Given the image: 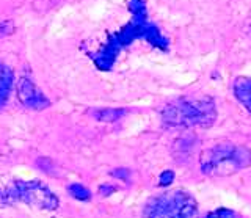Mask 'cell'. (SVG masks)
<instances>
[{
	"instance_id": "cell-16",
	"label": "cell",
	"mask_w": 251,
	"mask_h": 218,
	"mask_svg": "<svg viewBox=\"0 0 251 218\" xmlns=\"http://www.w3.org/2000/svg\"><path fill=\"white\" fill-rule=\"evenodd\" d=\"M36 165H38L39 170L44 171V173H47V174H53V171H55V163L50 159H46V157L38 159Z\"/></svg>"
},
{
	"instance_id": "cell-13",
	"label": "cell",
	"mask_w": 251,
	"mask_h": 218,
	"mask_svg": "<svg viewBox=\"0 0 251 218\" xmlns=\"http://www.w3.org/2000/svg\"><path fill=\"white\" fill-rule=\"evenodd\" d=\"M176 179V174L173 170H163L160 176H159V187H162V189H168V187L173 185V182H175Z\"/></svg>"
},
{
	"instance_id": "cell-3",
	"label": "cell",
	"mask_w": 251,
	"mask_h": 218,
	"mask_svg": "<svg viewBox=\"0 0 251 218\" xmlns=\"http://www.w3.org/2000/svg\"><path fill=\"white\" fill-rule=\"evenodd\" d=\"M251 165V149L245 146L223 142L202 151L200 157V168L204 176L220 174L227 176L232 171Z\"/></svg>"
},
{
	"instance_id": "cell-1",
	"label": "cell",
	"mask_w": 251,
	"mask_h": 218,
	"mask_svg": "<svg viewBox=\"0 0 251 218\" xmlns=\"http://www.w3.org/2000/svg\"><path fill=\"white\" fill-rule=\"evenodd\" d=\"M129 5L133 13V21L110 40V43L107 44V48L104 50H100L96 55H93L94 63H96V66L102 69V71L112 69L118 52L123 48H126V46H129L133 40H137V38H145V40H148L154 48H159L162 50L168 49L167 38L162 36V33L159 32V28L155 25L148 22L146 6L143 0H129Z\"/></svg>"
},
{
	"instance_id": "cell-4",
	"label": "cell",
	"mask_w": 251,
	"mask_h": 218,
	"mask_svg": "<svg viewBox=\"0 0 251 218\" xmlns=\"http://www.w3.org/2000/svg\"><path fill=\"white\" fill-rule=\"evenodd\" d=\"M143 218H200V209L190 192L184 189L167 190L149 199Z\"/></svg>"
},
{
	"instance_id": "cell-8",
	"label": "cell",
	"mask_w": 251,
	"mask_h": 218,
	"mask_svg": "<svg viewBox=\"0 0 251 218\" xmlns=\"http://www.w3.org/2000/svg\"><path fill=\"white\" fill-rule=\"evenodd\" d=\"M14 88V74L5 63L0 61V107H3Z\"/></svg>"
},
{
	"instance_id": "cell-6",
	"label": "cell",
	"mask_w": 251,
	"mask_h": 218,
	"mask_svg": "<svg viewBox=\"0 0 251 218\" xmlns=\"http://www.w3.org/2000/svg\"><path fill=\"white\" fill-rule=\"evenodd\" d=\"M16 95L19 102L30 110H44L50 105V100L44 96V93L27 77H19L16 83Z\"/></svg>"
},
{
	"instance_id": "cell-12",
	"label": "cell",
	"mask_w": 251,
	"mask_h": 218,
	"mask_svg": "<svg viewBox=\"0 0 251 218\" xmlns=\"http://www.w3.org/2000/svg\"><path fill=\"white\" fill-rule=\"evenodd\" d=\"M202 218H242L239 212L229 207H218L215 210H210Z\"/></svg>"
},
{
	"instance_id": "cell-17",
	"label": "cell",
	"mask_w": 251,
	"mask_h": 218,
	"mask_svg": "<svg viewBox=\"0 0 251 218\" xmlns=\"http://www.w3.org/2000/svg\"><path fill=\"white\" fill-rule=\"evenodd\" d=\"M13 32H14V24H13L11 21L0 22V40H2V38L10 36Z\"/></svg>"
},
{
	"instance_id": "cell-7",
	"label": "cell",
	"mask_w": 251,
	"mask_h": 218,
	"mask_svg": "<svg viewBox=\"0 0 251 218\" xmlns=\"http://www.w3.org/2000/svg\"><path fill=\"white\" fill-rule=\"evenodd\" d=\"M232 93L235 99L247 108L251 115V77L239 75L232 82Z\"/></svg>"
},
{
	"instance_id": "cell-9",
	"label": "cell",
	"mask_w": 251,
	"mask_h": 218,
	"mask_svg": "<svg viewBox=\"0 0 251 218\" xmlns=\"http://www.w3.org/2000/svg\"><path fill=\"white\" fill-rule=\"evenodd\" d=\"M126 113H127L126 108H112V107L93 108V110H90V115L93 118L100 122H115L118 120H121L123 116H126Z\"/></svg>"
},
{
	"instance_id": "cell-11",
	"label": "cell",
	"mask_w": 251,
	"mask_h": 218,
	"mask_svg": "<svg viewBox=\"0 0 251 218\" xmlns=\"http://www.w3.org/2000/svg\"><path fill=\"white\" fill-rule=\"evenodd\" d=\"M16 202H19V199L14 185H5L0 182V206H13Z\"/></svg>"
},
{
	"instance_id": "cell-10",
	"label": "cell",
	"mask_w": 251,
	"mask_h": 218,
	"mask_svg": "<svg viewBox=\"0 0 251 218\" xmlns=\"http://www.w3.org/2000/svg\"><path fill=\"white\" fill-rule=\"evenodd\" d=\"M66 190L69 193V196L73 199H75V201H78V202H88L93 198V193H91V190L88 189V187L83 185V184H78V182L69 184L66 187Z\"/></svg>"
},
{
	"instance_id": "cell-14",
	"label": "cell",
	"mask_w": 251,
	"mask_h": 218,
	"mask_svg": "<svg viewBox=\"0 0 251 218\" xmlns=\"http://www.w3.org/2000/svg\"><path fill=\"white\" fill-rule=\"evenodd\" d=\"M130 170L129 168H115L110 171V176H112L113 179H118V181H123V182H129L130 181Z\"/></svg>"
},
{
	"instance_id": "cell-2",
	"label": "cell",
	"mask_w": 251,
	"mask_h": 218,
	"mask_svg": "<svg viewBox=\"0 0 251 218\" xmlns=\"http://www.w3.org/2000/svg\"><path fill=\"white\" fill-rule=\"evenodd\" d=\"M160 116L167 127L206 129L217 120V107L212 97H185L167 104Z\"/></svg>"
},
{
	"instance_id": "cell-15",
	"label": "cell",
	"mask_w": 251,
	"mask_h": 218,
	"mask_svg": "<svg viewBox=\"0 0 251 218\" xmlns=\"http://www.w3.org/2000/svg\"><path fill=\"white\" fill-rule=\"evenodd\" d=\"M118 190H120V187L115 185V184H108V182L100 184V185L98 187V193L100 194L102 198H110V196H112V194H115Z\"/></svg>"
},
{
	"instance_id": "cell-5",
	"label": "cell",
	"mask_w": 251,
	"mask_h": 218,
	"mask_svg": "<svg viewBox=\"0 0 251 218\" xmlns=\"http://www.w3.org/2000/svg\"><path fill=\"white\" fill-rule=\"evenodd\" d=\"M16 193H18L19 202L24 204L33 206L36 209L47 210V212H53L60 207V198L49 185L38 179H31V181H18L13 182Z\"/></svg>"
}]
</instances>
